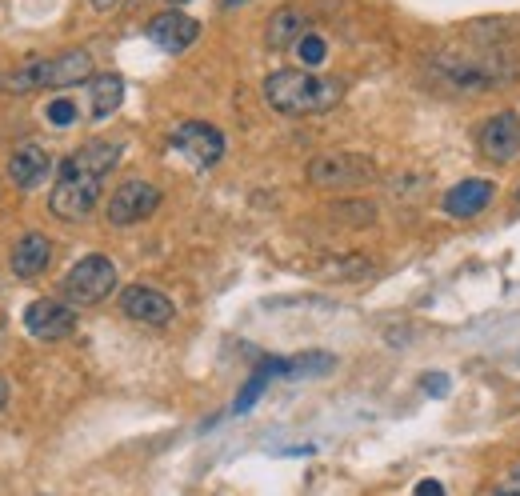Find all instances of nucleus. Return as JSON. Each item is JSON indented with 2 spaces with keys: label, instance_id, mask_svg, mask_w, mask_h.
<instances>
[{
  "label": "nucleus",
  "instance_id": "obj_1",
  "mask_svg": "<svg viewBox=\"0 0 520 496\" xmlns=\"http://www.w3.org/2000/svg\"><path fill=\"white\" fill-rule=\"evenodd\" d=\"M344 84L316 76L308 68H280L264 80V100L268 108H276L280 116H308V112H328L332 104H340Z\"/></svg>",
  "mask_w": 520,
  "mask_h": 496
},
{
  "label": "nucleus",
  "instance_id": "obj_2",
  "mask_svg": "<svg viewBox=\"0 0 520 496\" xmlns=\"http://www.w3.org/2000/svg\"><path fill=\"white\" fill-rule=\"evenodd\" d=\"M80 80H92V56L84 48L56 52L48 60H28L12 76H4L8 92H36V88H72Z\"/></svg>",
  "mask_w": 520,
  "mask_h": 496
},
{
  "label": "nucleus",
  "instance_id": "obj_3",
  "mask_svg": "<svg viewBox=\"0 0 520 496\" xmlns=\"http://www.w3.org/2000/svg\"><path fill=\"white\" fill-rule=\"evenodd\" d=\"M112 288H116V264L100 252L76 260L68 268V276L60 280V292H64L68 304H100Z\"/></svg>",
  "mask_w": 520,
  "mask_h": 496
},
{
  "label": "nucleus",
  "instance_id": "obj_4",
  "mask_svg": "<svg viewBox=\"0 0 520 496\" xmlns=\"http://www.w3.org/2000/svg\"><path fill=\"white\" fill-rule=\"evenodd\" d=\"M308 180L316 188H360L376 180V160L364 152H324L308 164Z\"/></svg>",
  "mask_w": 520,
  "mask_h": 496
},
{
  "label": "nucleus",
  "instance_id": "obj_5",
  "mask_svg": "<svg viewBox=\"0 0 520 496\" xmlns=\"http://www.w3.org/2000/svg\"><path fill=\"white\" fill-rule=\"evenodd\" d=\"M120 164V144L112 140H88L80 144L72 156L60 160V180H88V184H104V176Z\"/></svg>",
  "mask_w": 520,
  "mask_h": 496
},
{
  "label": "nucleus",
  "instance_id": "obj_6",
  "mask_svg": "<svg viewBox=\"0 0 520 496\" xmlns=\"http://www.w3.org/2000/svg\"><path fill=\"white\" fill-rule=\"evenodd\" d=\"M156 208H160V188H156V184H148V180H140V176L124 180V184L108 196V220H112V224H120V228L148 220Z\"/></svg>",
  "mask_w": 520,
  "mask_h": 496
},
{
  "label": "nucleus",
  "instance_id": "obj_7",
  "mask_svg": "<svg viewBox=\"0 0 520 496\" xmlns=\"http://www.w3.org/2000/svg\"><path fill=\"white\" fill-rule=\"evenodd\" d=\"M172 144H176L188 160H196L200 168H208V164H216V160L224 156V132L212 128V124H204V120H184V124H176V128H172Z\"/></svg>",
  "mask_w": 520,
  "mask_h": 496
},
{
  "label": "nucleus",
  "instance_id": "obj_8",
  "mask_svg": "<svg viewBox=\"0 0 520 496\" xmlns=\"http://www.w3.org/2000/svg\"><path fill=\"white\" fill-rule=\"evenodd\" d=\"M24 328L36 340H64L76 328V308L60 304V300H32L24 308Z\"/></svg>",
  "mask_w": 520,
  "mask_h": 496
},
{
  "label": "nucleus",
  "instance_id": "obj_9",
  "mask_svg": "<svg viewBox=\"0 0 520 496\" xmlns=\"http://www.w3.org/2000/svg\"><path fill=\"white\" fill-rule=\"evenodd\" d=\"M196 36H200V20H192L180 8H168V12L148 20V40L160 52H184L188 44H196Z\"/></svg>",
  "mask_w": 520,
  "mask_h": 496
},
{
  "label": "nucleus",
  "instance_id": "obj_10",
  "mask_svg": "<svg viewBox=\"0 0 520 496\" xmlns=\"http://www.w3.org/2000/svg\"><path fill=\"white\" fill-rule=\"evenodd\" d=\"M480 148L496 164H512L520 156V116L516 112H496L480 128Z\"/></svg>",
  "mask_w": 520,
  "mask_h": 496
},
{
  "label": "nucleus",
  "instance_id": "obj_11",
  "mask_svg": "<svg viewBox=\"0 0 520 496\" xmlns=\"http://www.w3.org/2000/svg\"><path fill=\"white\" fill-rule=\"evenodd\" d=\"M120 312L128 316V320H140V324H168L172 320V300L164 296V292H156V288H148V284H132V288H124L120 292Z\"/></svg>",
  "mask_w": 520,
  "mask_h": 496
},
{
  "label": "nucleus",
  "instance_id": "obj_12",
  "mask_svg": "<svg viewBox=\"0 0 520 496\" xmlns=\"http://www.w3.org/2000/svg\"><path fill=\"white\" fill-rule=\"evenodd\" d=\"M48 172H52V156H48L40 144H20V148L8 156V176H12V184L24 188V192L40 188V184L48 180Z\"/></svg>",
  "mask_w": 520,
  "mask_h": 496
},
{
  "label": "nucleus",
  "instance_id": "obj_13",
  "mask_svg": "<svg viewBox=\"0 0 520 496\" xmlns=\"http://www.w3.org/2000/svg\"><path fill=\"white\" fill-rule=\"evenodd\" d=\"M492 192H496V188H492V180H484V176L460 180V184H452V188L444 192V212H448V216H456V220L476 216V212H484V208H488Z\"/></svg>",
  "mask_w": 520,
  "mask_h": 496
},
{
  "label": "nucleus",
  "instance_id": "obj_14",
  "mask_svg": "<svg viewBox=\"0 0 520 496\" xmlns=\"http://www.w3.org/2000/svg\"><path fill=\"white\" fill-rule=\"evenodd\" d=\"M48 264H52V240L40 236V232H24L12 248V272L20 280H36Z\"/></svg>",
  "mask_w": 520,
  "mask_h": 496
},
{
  "label": "nucleus",
  "instance_id": "obj_15",
  "mask_svg": "<svg viewBox=\"0 0 520 496\" xmlns=\"http://www.w3.org/2000/svg\"><path fill=\"white\" fill-rule=\"evenodd\" d=\"M304 32H308L304 12L288 4V8L272 12V20H268V28H264V44H268V48H288V44H296Z\"/></svg>",
  "mask_w": 520,
  "mask_h": 496
},
{
  "label": "nucleus",
  "instance_id": "obj_16",
  "mask_svg": "<svg viewBox=\"0 0 520 496\" xmlns=\"http://www.w3.org/2000/svg\"><path fill=\"white\" fill-rule=\"evenodd\" d=\"M88 100H92V120H108L120 100H124V80L116 72H100L88 80Z\"/></svg>",
  "mask_w": 520,
  "mask_h": 496
},
{
  "label": "nucleus",
  "instance_id": "obj_17",
  "mask_svg": "<svg viewBox=\"0 0 520 496\" xmlns=\"http://www.w3.org/2000/svg\"><path fill=\"white\" fill-rule=\"evenodd\" d=\"M272 376H284V360H276V356H268V360H260L256 364V372L248 376V384L240 388V396H236V404H232V412L240 416V412H248L256 400H260V392L268 388V380Z\"/></svg>",
  "mask_w": 520,
  "mask_h": 496
},
{
  "label": "nucleus",
  "instance_id": "obj_18",
  "mask_svg": "<svg viewBox=\"0 0 520 496\" xmlns=\"http://www.w3.org/2000/svg\"><path fill=\"white\" fill-rule=\"evenodd\" d=\"M336 368V356L332 352H300L292 360H284V376L288 380H300V376H328Z\"/></svg>",
  "mask_w": 520,
  "mask_h": 496
},
{
  "label": "nucleus",
  "instance_id": "obj_19",
  "mask_svg": "<svg viewBox=\"0 0 520 496\" xmlns=\"http://www.w3.org/2000/svg\"><path fill=\"white\" fill-rule=\"evenodd\" d=\"M296 56H300V64H304V68H316V64L328 56V44H324V36H316V32H304V36L296 40Z\"/></svg>",
  "mask_w": 520,
  "mask_h": 496
},
{
  "label": "nucleus",
  "instance_id": "obj_20",
  "mask_svg": "<svg viewBox=\"0 0 520 496\" xmlns=\"http://www.w3.org/2000/svg\"><path fill=\"white\" fill-rule=\"evenodd\" d=\"M332 212H336L340 220H352V224H368V220L376 216V208L364 204V200H344V204H336Z\"/></svg>",
  "mask_w": 520,
  "mask_h": 496
},
{
  "label": "nucleus",
  "instance_id": "obj_21",
  "mask_svg": "<svg viewBox=\"0 0 520 496\" xmlns=\"http://www.w3.org/2000/svg\"><path fill=\"white\" fill-rule=\"evenodd\" d=\"M44 116H48L52 128H68V124L76 120V104H72V100H52V104L44 108Z\"/></svg>",
  "mask_w": 520,
  "mask_h": 496
},
{
  "label": "nucleus",
  "instance_id": "obj_22",
  "mask_svg": "<svg viewBox=\"0 0 520 496\" xmlns=\"http://www.w3.org/2000/svg\"><path fill=\"white\" fill-rule=\"evenodd\" d=\"M492 496H520V464H512V468L500 476V484L492 488Z\"/></svg>",
  "mask_w": 520,
  "mask_h": 496
},
{
  "label": "nucleus",
  "instance_id": "obj_23",
  "mask_svg": "<svg viewBox=\"0 0 520 496\" xmlns=\"http://www.w3.org/2000/svg\"><path fill=\"white\" fill-rule=\"evenodd\" d=\"M424 392H432V396H444V392H448V376H444V372H432V376H424Z\"/></svg>",
  "mask_w": 520,
  "mask_h": 496
},
{
  "label": "nucleus",
  "instance_id": "obj_24",
  "mask_svg": "<svg viewBox=\"0 0 520 496\" xmlns=\"http://www.w3.org/2000/svg\"><path fill=\"white\" fill-rule=\"evenodd\" d=\"M412 496H444V484L440 480H420Z\"/></svg>",
  "mask_w": 520,
  "mask_h": 496
},
{
  "label": "nucleus",
  "instance_id": "obj_25",
  "mask_svg": "<svg viewBox=\"0 0 520 496\" xmlns=\"http://www.w3.org/2000/svg\"><path fill=\"white\" fill-rule=\"evenodd\" d=\"M88 4H92V8H96V12H108V8H116V4H120V0H88Z\"/></svg>",
  "mask_w": 520,
  "mask_h": 496
},
{
  "label": "nucleus",
  "instance_id": "obj_26",
  "mask_svg": "<svg viewBox=\"0 0 520 496\" xmlns=\"http://www.w3.org/2000/svg\"><path fill=\"white\" fill-rule=\"evenodd\" d=\"M4 404H8V380L0 376V408H4Z\"/></svg>",
  "mask_w": 520,
  "mask_h": 496
},
{
  "label": "nucleus",
  "instance_id": "obj_27",
  "mask_svg": "<svg viewBox=\"0 0 520 496\" xmlns=\"http://www.w3.org/2000/svg\"><path fill=\"white\" fill-rule=\"evenodd\" d=\"M168 4H188V0H168Z\"/></svg>",
  "mask_w": 520,
  "mask_h": 496
},
{
  "label": "nucleus",
  "instance_id": "obj_28",
  "mask_svg": "<svg viewBox=\"0 0 520 496\" xmlns=\"http://www.w3.org/2000/svg\"><path fill=\"white\" fill-rule=\"evenodd\" d=\"M516 200H520V188H516Z\"/></svg>",
  "mask_w": 520,
  "mask_h": 496
},
{
  "label": "nucleus",
  "instance_id": "obj_29",
  "mask_svg": "<svg viewBox=\"0 0 520 496\" xmlns=\"http://www.w3.org/2000/svg\"><path fill=\"white\" fill-rule=\"evenodd\" d=\"M228 4H240V0H228Z\"/></svg>",
  "mask_w": 520,
  "mask_h": 496
}]
</instances>
